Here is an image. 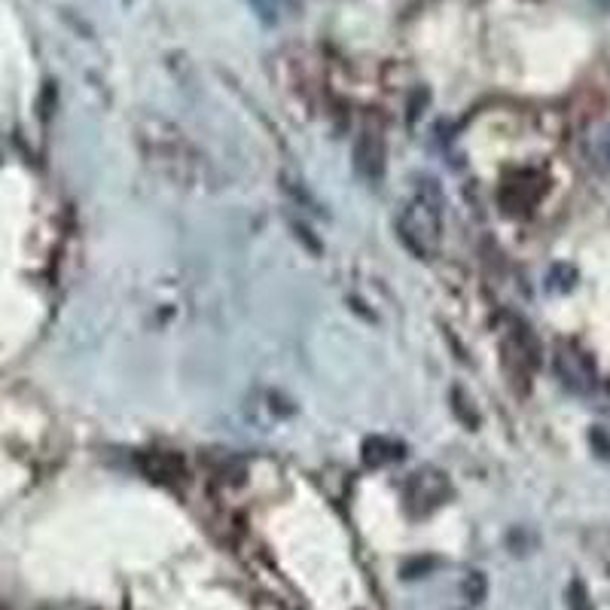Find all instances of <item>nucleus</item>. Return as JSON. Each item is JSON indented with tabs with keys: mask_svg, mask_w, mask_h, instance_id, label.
Returning <instances> with one entry per match:
<instances>
[{
	"mask_svg": "<svg viewBox=\"0 0 610 610\" xmlns=\"http://www.w3.org/2000/svg\"><path fill=\"white\" fill-rule=\"evenodd\" d=\"M434 183H431V190H421L409 205H403V214L397 223L403 244L421 260H431V254L440 248V238H443L440 190L434 187Z\"/></svg>",
	"mask_w": 610,
	"mask_h": 610,
	"instance_id": "f257e3e1",
	"label": "nucleus"
},
{
	"mask_svg": "<svg viewBox=\"0 0 610 610\" xmlns=\"http://www.w3.org/2000/svg\"><path fill=\"white\" fill-rule=\"evenodd\" d=\"M449 495V482L440 470H418L409 482H406V501L409 507H424L434 510L437 504H443V498Z\"/></svg>",
	"mask_w": 610,
	"mask_h": 610,
	"instance_id": "20e7f679",
	"label": "nucleus"
},
{
	"mask_svg": "<svg viewBox=\"0 0 610 610\" xmlns=\"http://www.w3.org/2000/svg\"><path fill=\"white\" fill-rule=\"evenodd\" d=\"M452 412H455V415H458V418H461V421L470 427V431H473V427L479 424V412L473 409L470 397H467L461 388H455V391H452Z\"/></svg>",
	"mask_w": 610,
	"mask_h": 610,
	"instance_id": "6e6552de",
	"label": "nucleus"
},
{
	"mask_svg": "<svg viewBox=\"0 0 610 610\" xmlns=\"http://www.w3.org/2000/svg\"><path fill=\"white\" fill-rule=\"evenodd\" d=\"M141 138V147H144V156H147V162L162 174V177H168V180H177V183H187V180H193L196 177V171H199V156H196V150L190 147V141L183 138V135H165V132H159V135H150V132H144V135H138Z\"/></svg>",
	"mask_w": 610,
	"mask_h": 610,
	"instance_id": "f03ea898",
	"label": "nucleus"
},
{
	"mask_svg": "<svg viewBox=\"0 0 610 610\" xmlns=\"http://www.w3.org/2000/svg\"><path fill=\"white\" fill-rule=\"evenodd\" d=\"M568 604H571V610H592L589 595H586V589H583L580 583L571 586V592H568Z\"/></svg>",
	"mask_w": 610,
	"mask_h": 610,
	"instance_id": "1a4fd4ad",
	"label": "nucleus"
},
{
	"mask_svg": "<svg viewBox=\"0 0 610 610\" xmlns=\"http://www.w3.org/2000/svg\"><path fill=\"white\" fill-rule=\"evenodd\" d=\"M354 174L366 183L385 177V138L376 129H363L354 141Z\"/></svg>",
	"mask_w": 610,
	"mask_h": 610,
	"instance_id": "7ed1b4c3",
	"label": "nucleus"
},
{
	"mask_svg": "<svg viewBox=\"0 0 610 610\" xmlns=\"http://www.w3.org/2000/svg\"><path fill=\"white\" fill-rule=\"evenodd\" d=\"M556 370L571 388L586 391L592 385V366L586 363V357L580 351H559L556 354Z\"/></svg>",
	"mask_w": 610,
	"mask_h": 610,
	"instance_id": "423d86ee",
	"label": "nucleus"
},
{
	"mask_svg": "<svg viewBox=\"0 0 610 610\" xmlns=\"http://www.w3.org/2000/svg\"><path fill=\"white\" fill-rule=\"evenodd\" d=\"M400 452H403V449H400L397 443L385 440V437H370V440L363 443V461L370 464V467H385V464L397 461Z\"/></svg>",
	"mask_w": 610,
	"mask_h": 610,
	"instance_id": "0eeeda50",
	"label": "nucleus"
},
{
	"mask_svg": "<svg viewBox=\"0 0 610 610\" xmlns=\"http://www.w3.org/2000/svg\"><path fill=\"white\" fill-rule=\"evenodd\" d=\"M138 464H141V470L150 479L165 482V485H174L177 479L187 476V470H183V461L177 455H171V452H144L138 458Z\"/></svg>",
	"mask_w": 610,
	"mask_h": 610,
	"instance_id": "39448f33",
	"label": "nucleus"
}]
</instances>
